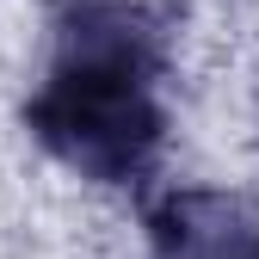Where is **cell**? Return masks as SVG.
<instances>
[{
  "mask_svg": "<svg viewBox=\"0 0 259 259\" xmlns=\"http://www.w3.org/2000/svg\"><path fill=\"white\" fill-rule=\"evenodd\" d=\"M154 259H259V198L179 185L142 210Z\"/></svg>",
  "mask_w": 259,
  "mask_h": 259,
  "instance_id": "obj_2",
  "label": "cell"
},
{
  "mask_svg": "<svg viewBox=\"0 0 259 259\" xmlns=\"http://www.w3.org/2000/svg\"><path fill=\"white\" fill-rule=\"evenodd\" d=\"M173 25L179 13L154 0H68L50 25V68L25 99V130L93 185H142L167 148Z\"/></svg>",
  "mask_w": 259,
  "mask_h": 259,
  "instance_id": "obj_1",
  "label": "cell"
}]
</instances>
